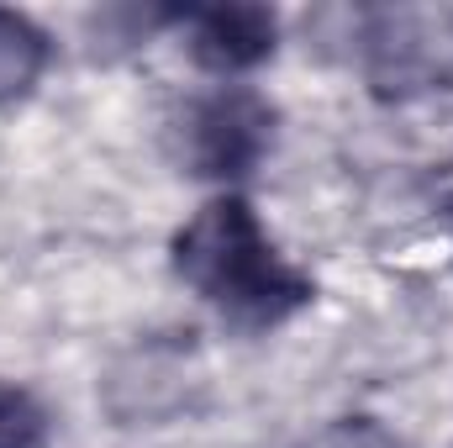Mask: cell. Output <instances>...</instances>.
Returning a JSON list of instances; mask_svg holds the SVG:
<instances>
[{
    "mask_svg": "<svg viewBox=\"0 0 453 448\" xmlns=\"http://www.w3.org/2000/svg\"><path fill=\"white\" fill-rule=\"evenodd\" d=\"M174 274L237 333L285 328L296 312L317 301V280L296 269L248 206V196H211L169 243Z\"/></svg>",
    "mask_w": 453,
    "mask_h": 448,
    "instance_id": "obj_1",
    "label": "cell"
},
{
    "mask_svg": "<svg viewBox=\"0 0 453 448\" xmlns=\"http://www.w3.org/2000/svg\"><path fill=\"white\" fill-rule=\"evenodd\" d=\"M274 143V106L248 85H217L174 121V158L196 180H242Z\"/></svg>",
    "mask_w": 453,
    "mask_h": 448,
    "instance_id": "obj_2",
    "label": "cell"
},
{
    "mask_svg": "<svg viewBox=\"0 0 453 448\" xmlns=\"http://www.w3.org/2000/svg\"><path fill=\"white\" fill-rule=\"evenodd\" d=\"M174 21L185 27V48L196 69L217 80L269 64L280 48V16L269 5H185L174 11Z\"/></svg>",
    "mask_w": 453,
    "mask_h": 448,
    "instance_id": "obj_3",
    "label": "cell"
},
{
    "mask_svg": "<svg viewBox=\"0 0 453 448\" xmlns=\"http://www.w3.org/2000/svg\"><path fill=\"white\" fill-rule=\"evenodd\" d=\"M48 58H53L48 32L32 16L0 5V106L27 101L37 90V80L48 74Z\"/></svg>",
    "mask_w": 453,
    "mask_h": 448,
    "instance_id": "obj_4",
    "label": "cell"
},
{
    "mask_svg": "<svg viewBox=\"0 0 453 448\" xmlns=\"http://www.w3.org/2000/svg\"><path fill=\"white\" fill-rule=\"evenodd\" d=\"M48 444H53L48 406L27 385L0 380V448H48Z\"/></svg>",
    "mask_w": 453,
    "mask_h": 448,
    "instance_id": "obj_5",
    "label": "cell"
},
{
    "mask_svg": "<svg viewBox=\"0 0 453 448\" xmlns=\"http://www.w3.org/2000/svg\"><path fill=\"white\" fill-rule=\"evenodd\" d=\"M301 448H406L390 428H380L374 417H338L322 433H311Z\"/></svg>",
    "mask_w": 453,
    "mask_h": 448,
    "instance_id": "obj_6",
    "label": "cell"
}]
</instances>
